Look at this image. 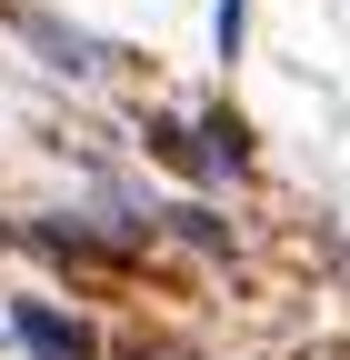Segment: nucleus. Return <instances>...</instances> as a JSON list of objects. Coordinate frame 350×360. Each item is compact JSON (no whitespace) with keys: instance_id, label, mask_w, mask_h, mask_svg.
I'll list each match as a JSON object with an SVG mask.
<instances>
[{"instance_id":"obj_1","label":"nucleus","mask_w":350,"mask_h":360,"mask_svg":"<svg viewBox=\"0 0 350 360\" xmlns=\"http://www.w3.org/2000/svg\"><path fill=\"white\" fill-rule=\"evenodd\" d=\"M11 340H20L30 360H91V330L60 321L51 300H11Z\"/></svg>"},{"instance_id":"obj_2","label":"nucleus","mask_w":350,"mask_h":360,"mask_svg":"<svg viewBox=\"0 0 350 360\" xmlns=\"http://www.w3.org/2000/svg\"><path fill=\"white\" fill-rule=\"evenodd\" d=\"M20 30H30L60 70H101V40H80V30H60V20H20Z\"/></svg>"},{"instance_id":"obj_3","label":"nucleus","mask_w":350,"mask_h":360,"mask_svg":"<svg viewBox=\"0 0 350 360\" xmlns=\"http://www.w3.org/2000/svg\"><path fill=\"white\" fill-rule=\"evenodd\" d=\"M130 360H170V350H130Z\"/></svg>"}]
</instances>
